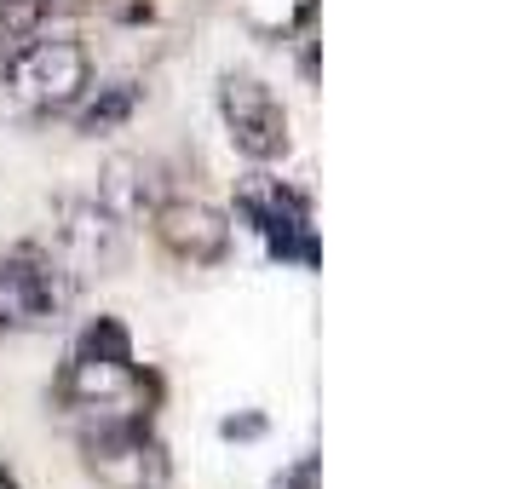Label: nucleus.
<instances>
[{
  "mask_svg": "<svg viewBox=\"0 0 512 489\" xmlns=\"http://www.w3.org/2000/svg\"><path fill=\"white\" fill-rule=\"evenodd\" d=\"M0 81L24 110L58 116V110H75L81 93L93 87V58L70 35H24V47L6 58Z\"/></svg>",
  "mask_w": 512,
  "mask_h": 489,
  "instance_id": "nucleus-1",
  "label": "nucleus"
},
{
  "mask_svg": "<svg viewBox=\"0 0 512 489\" xmlns=\"http://www.w3.org/2000/svg\"><path fill=\"white\" fill-rule=\"evenodd\" d=\"M81 461L104 489H167L173 466L144 420H98L81 432Z\"/></svg>",
  "mask_w": 512,
  "mask_h": 489,
  "instance_id": "nucleus-2",
  "label": "nucleus"
},
{
  "mask_svg": "<svg viewBox=\"0 0 512 489\" xmlns=\"http://www.w3.org/2000/svg\"><path fill=\"white\" fill-rule=\"evenodd\" d=\"M58 397L70 409H87L98 420H150V380L133 369V357H98V351H75L64 369Z\"/></svg>",
  "mask_w": 512,
  "mask_h": 489,
  "instance_id": "nucleus-3",
  "label": "nucleus"
},
{
  "mask_svg": "<svg viewBox=\"0 0 512 489\" xmlns=\"http://www.w3.org/2000/svg\"><path fill=\"white\" fill-rule=\"evenodd\" d=\"M70 305L64 265L41 248H12L0 254V328H47Z\"/></svg>",
  "mask_w": 512,
  "mask_h": 489,
  "instance_id": "nucleus-4",
  "label": "nucleus"
},
{
  "mask_svg": "<svg viewBox=\"0 0 512 489\" xmlns=\"http://www.w3.org/2000/svg\"><path fill=\"white\" fill-rule=\"evenodd\" d=\"M219 116L231 127V144L242 156H254V162H277L288 156V110H282V98L254 81V75H225V87H219Z\"/></svg>",
  "mask_w": 512,
  "mask_h": 489,
  "instance_id": "nucleus-5",
  "label": "nucleus"
},
{
  "mask_svg": "<svg viewBox=\"0 0 512 489\" xmlns=\"http://www.w3.org/2000/svg\"><path fill=\"white\" fill-rule=\"evenodd\" d=\"M150 231L179 265H219L231 254V219L202 196H162L150 208Z\"/></svg>",
  "mask_w": 512,
  "mask_h": 489,
  "instance_id": "nucleus-6",
  "label": "nucleus"
},
{
  "mask_svg": "<svg viewBox=\"0 0 512 489\" xmlns=\"http://www.w3.org/2000/svg\"><path fill=\"white\" fill-rule=\"evenodd\" d=\"M64 225H58V265H64V277H104L110 265L121 259V219L116 213H104L98 202H64L58 213Z\"/></svg>",
  "mask_w": 512,
  "mask_h": 489,
  "instance_id": "nucleus-7",
  "label": "nucleus"
},
{
  "mask_svg": "<svg viewBox=\"0 0 512 489\" xmlns=\"http://www.w3.org/2000/svg\"><path fill=\"white\" fill-rule=\"evenodd\" d=\"M162 202V179L144 156H116L104 167V185H98V208L116 213L121 225L127 219H150V208Z\"/></svg>",
  "mask_w": 512,
  "mask_h": 489,
  "instance_id": "nucleus-8",
  "label": "nucleus"
},
{
  "mask_svg": "<svg viewBox=\"0 0 512 489\" xmlns=\"http://www.w3.org/2000/svg\"><path fill=\"white\" fill-rule=\"evenodd\" d=\"M127 110H133V93H127V87H116V93L104 98V104H93V110L81 116V133H104V127H116Z\"/></svg>",
  "mask_w": 512,
  "mask_h": 489,
  "instance_id": "nucleus-9",
  "label": "nucleus"
},
{
  "mask_svg": "<svg viewBox=\"0 0 512 489\" xmlns=\"http://www.w3.org/2000/svg\"><path fill=\"white\" fill-rule=\"evenodd\" d=\"M81 351H98V357H133V351H127V334H121V323H110V317H104L98 328H87Z\"/></svg>",
  "mask_w": 512,
  "mask_h": 489,
  "instance_id": "nucleus-10",
  "label": "nucleus"
},
{
  "mask_svg": "<svg viewBox=\"0 0 512 489\" xmlns=\"http://www.w3.org/2000/svg\"><path fill=\"white\" fill-rule=\"evenodd\" d=\"M271 489H317V461H300V466H288V472H282V478H277Z\"/></svg>",
  "mask_w": 512,
  "mask_h": 489,
  "instance_id": "nucleus-11",
  "label": "nucleus"
}]
</instances>
